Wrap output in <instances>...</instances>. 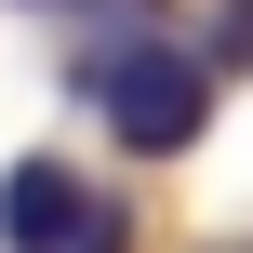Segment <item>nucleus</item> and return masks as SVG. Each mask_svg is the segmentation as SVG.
I'll list each match as a JSON object with an SVG mask.
<instances>
[{"label":"nucleus","instance_id":"obj_1","mask_svg":"<svg viewBox=\"0 0 253 253\" xmlns=\"http://www.w3.org/2000/svg\"><path fill=\"white\" fill-rule=\"evenodd\" d=\"M67 80L107 107V133H120L133 160H173V147L213 120V53H187V40H107V53H80Z\"/></svg>","mask_w":253,"mask_h":253},{"label":"nucleus","instance_id":"obj_2","mask_svg":"<svg viewBox=\"0 0 253 253\" xmlns=\"http://www.w3.org/2000/svg\"><path fill=\"white\" fill-rule=\"evenodd\" d=\"M0 253H133V213L93 200L67 160H13L0 173Z\"/></svg>","mask_w":253,"mask_h":253},{"label":"nucleus","instance_id":"obj_3","mask_svg":"<svg viewBox=\"0 0 253 253\" xmlns=\"http://www.w3.org/2000/svg\"><path fill=\"white\" fill-rule=\"evenodd\" d=\"M240 253H253V240H240Z\"/></svg>","mask_w":253,"mask_h":253}]
</instances>
